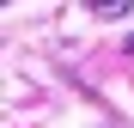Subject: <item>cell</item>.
Instances as JSON below:
<instances>
[]
</instances>
